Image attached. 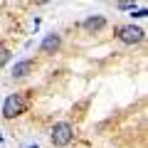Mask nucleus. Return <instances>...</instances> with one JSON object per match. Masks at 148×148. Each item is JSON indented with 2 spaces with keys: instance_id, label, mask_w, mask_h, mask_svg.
<instances>
[{
  "instance_id": "nucleus-1",
  "label": "nucleus",
  "mask_w": 148,
  "mask_h": 148,
  "mask_svg": "<svg viewBox=\"0 0 148 148\" xmlns=\"http://www.w3.org/2000/svg\"><path fill=\"white\" fill-rule=\"evenodd\" d=\"M74 141V128H72V123H67V121H59V123H54L52 126V143L54 146H69V143Z\"/></svg>"
},
{
  "instance_id": "nucleus-2",
  "label": "nucleus",
  "mask_w": 148,
  "mask_h": 148,
  "mask_svg": "<svg viewBox=\"0 0 148 148\" xmlns=\"http://www.w3.org/2000/svg\"><path fill=\"white\" fill-rule=\"evenodd\" d=\"M22 111H25V96L22 94H10L5 99V104H3V116L5 119H15Z\"/></svg>"
},
{
  "instance_id": "nucleus-3",
  "label": "nucleus",
  "mask_w": 148,
  "mask_h": 148,
  "mask_svg": "<svg viewBox=\"0 0 148 148\" xmlns=\"http://www.w3.org/2000/svg\"><path fill=\"white\" fill-rule=\"evenodd\" d=\"M119 40L123 45H136L143 40V30L136 25H123V27H119Z\"/></svg>"
},
{
  "instance_id": "nucleus-4",
  "label": "nucleus",
  "mask_w": 148,
  "mask_h": 148,
  "mask_svg": "<svg viewBox=\"0 0 148 148\" xmlns=\"http://www.w3.org/2000/svg\"><path fill=\"white\" fill-rule=\"evenodd\" d=\"M59 47H62V37H59L57 32H52V35H47L42 40V52L45 54H54Z\"/></svg>"
},
{
  "instance_id": "nucleus-5",
  "label": "nucleus",
  "mask_w": 148,
  "mask_h": 148,
  "mask_svg": "<svg viewBox=\"0 0 148 148\" xmlns=\"http://www.w3.org/2000/svg\"><path fill=\"white\" fill-rule=\"evenodd\" d=\"M104 25H106L104 15H91V17H86V20H84V30L86 32H99Z\"/></svg>"
},
{
  "instance_id": "nucleus-6",
  "label": "nucleus",
  "mask_w": 148,
  "mask_h": 148,
  "mask_svg": "<svg viewBox=\"0 0 148 148\" xmlns=\"http://www.w3.org/2000/svg\"><path fill=\"white\" fill-rule=\"evenodd\" d=\"M30 72H32V62H30V59H22V62H17L15 67H12V77H15V79L27 77Z\"/></svg>"
},
{
  "instance_id": "nucleus-7",
  "label": "nucleus",
  "mask_w": 148,
  "mask_h": 148,
  "mask_svg": "<svg viewBox=\"0 0 148 148\" xmlns=\"http://www.w3.org/2000/svg\"><path fill=\"white\" fill-rule=\"evenodd\" d=\"M10 62V52H8L5 47H0V67H3V64H8Z\"/></svg>"
},
{
  "instance_id": "nucleus-8",
  "label": "nucleus",
  "mask_w": 148,
  "mask_h": 148,
  "mask_svg": "<svg viewBox=\"0 0 148 148\" xmlns=\"http://www.w3.org/2000/svg\"><path fill=\"white\" fill-rule=\"evenodd\" d=\"M146 15H148V8H141V10L133 12V17H146Z\"/></svg>"
},
{
  "instance_id": "nucleus-9",
  "label": "nucleus",
  "mask_w": 148,
  "mask_h": 148,
  "mask_svg": "<svg viewBox=\"0 0 148 148\" xmlns=\"http://www.w3.org/2000/svg\"><path fill=\"white\" fill-rule=\"evenodd\" d=\"M119 8H121V10H133V3H121Z\"/></svg>"
},
{
  "instance_id": "nucleus-10",
  "label": "nucleus",
  "mask_w": 148,
  "mask_h": 148,
  "mask_svg": "<svg viewBox=\"0 0 148 148\" xmlns=\"http://www.w3.org/2000/svg\"><path fill=\"white\" fill-rule=\"evenodd\" d=\"M27 148H37V146H27Z\"/></svg>"
}]
</instances>
